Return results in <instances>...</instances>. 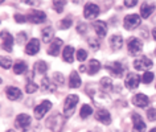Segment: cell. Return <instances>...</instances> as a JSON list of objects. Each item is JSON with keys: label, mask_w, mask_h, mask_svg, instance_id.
<instances>
[{"label": "cell", "mask_w": 156, "mask_h": 132, "mask_svg": "<svg viewBox=\"0 0 156 132\" xmlns=\"http://www.w3.org/2000/svg\"><path fill=\"white\" fill-rule=\"evenodd\" d=\"M127 49H128V53H130L131 56H138V54H140L142 50H143V44L139 38L132 37V38L128 40Z\"/></svg>", "instance_id": "cell-3"}, {"label": "cell", "mask_w": 156, "mask_h": 132, "mask_svg": "<svg viewBox=\"0 0 156 132\" xmlns=\"http://www.w3.org/2000/svg\"><path fill=\"white\" fill-rule=\"evenodd\" d=\"M41 90L45 91V92H53L56 90V86H54V83L48 78V77H44L41 81Z\"/></svg>", "instance_id": "cell-24"}, {"label": "cell", "mask_w": 156, "mask_h": 132, "mask_svg": "<svg viewBox=\"0 0 156 132\" xmlns=\"http://www.w3.org/2000/svg\"><path fill=\"white\" fill-rule=\"evenodd\" d=\"M62 40L61 38H54V40L49 44V48H48V54H50V56H53V57H56L60 54V49H61V46H62Z\"/></svg>", "instance_id": "cell-16"}, {"label": "cell", "mask_w": 156, "mask_h": 132, "mask_svg": "<svg viewBox=\"0 0 156 132\" xmlns=\"http://www.w3.org/2000/svg\"><path fill=\"white\" fill-rule=\"evenodd\" d=\"M53 79H54V83L56 85H60V86H62L65 82V79H64V75L61 74V73H54L53 74Z\"/></svg>", "instance_id": "cell-37"}, {"label": "cell", "mask_w": 156, "mask_h": 132, "mask_svg": "<svg viewBox=\"0 0 156 132\" xmlns=\"http://www.w3.org/2000/svg\"><path fill=\"white\" fill-rule=\"evenodd\" d=\"M7 132H15V130H8V131H7Z\"/></svg>", "instance_id": "cell-48"}, {"label": "cell", "mask_w": 156, "mask_h": 132, "mask_svg": "<svg viewBox=\"0 0 156 132\" xmlns=\"http://www.w3.org/2000/svg\"><path fill=\"white\" fill-rule=\"evenodd\" d=\"M62 124H64V119H62L61 115H54L52 118H49L48 122H46V126L54 131H61Z\"/></svg>", "instance_id": "cell-13"}, {"label": "cell", "mask_w": 156, "mask_h": 132, "mask_svg": "<svg viewBox=\"0 0 156 132\" xmlns=\"http://www.w3.org/2000/svg\"><path fill=\"white\" fill-rule=\"evenodd\" d=\"M37 89H38L37 85L34 83L32 79H29V81H28V83H27V86H25V91L28 92V94H32V92L37 91Z\"/></svg>", "instance_id": "cell-34"}, {"label": "cell", "mask_w": 156, "mask_h": 132, "mask_svg": "<svg viewBox=\"0 0 156 132\" xmlns=\"http://www.w3.org/2000/svg\"><path fill=\"white\" fill-rule=\"evenodd\" d=\"M140 25V16L136 13H131V15H127L123 20V26L126 28L127 30H132L135 28H138Z\"/></svg>", "instance_id": "cell-2"}, {"label": "cell", "mask_w": 156, "mask_h": 132, "mask_svg": "<svg viewBox=\"0 0 156 132\" xmlns=\"http://www.w3.org/2000/svg\"><path fill=\"white\" fill-rule=\"evenodd\" d=\"M50 107H52V103H50L49 100H42L37 107H34V118L37 120L42 119L46 115V112L50 110Z\"/></svg>", "instance_id": "cell-6"}, {"label": "cell", "mask_w": 156, "mask_h": 132, "mask_svg": "<svg viewBox=\"0 0 156 132\" xmlns=\"http://www.w3.org/2000/svg\"><path fill=\"white\" fill-rule=\"evenodd\" d=\"M90 98H93L94 103L98 104L101 107H106L107 104L111 103L110 98H108L106 94H103L102 91H93V95H90Z\"/></svg>", "instance_id": "cell-8"}, {"label": "cell", "mask_w": 156, "mask_h": 132, "mask_svg": "<svg viewBox=\"0 0 156 132\" xmlns=\"http://www.w3.org/2000/svg\"><path fill=\"white\" fill-rule=\"evenodd\" d=\"M86 29H87V26H86V24H85V23H81V24H78V26H77V32L81 33V34H85V33H86Z\"/></svg>", "instance_id": "cell-42"}, {"label": "cell", "mask_w": 156, "mask_h": 132, "mask_svg": "<svg viewBox=\"0 0 156 132\" xmlns=\"http://www.w3.org/2000/svg\"><path fill=\"white\" fill-rule=\"evenodd\" d=\"M152 36H154V38L156 40V28H154V29H152Z\"/></svg>", "instance_id": "cell-45"}, {"label": "cell", "mask_w": 156, "mask_h": 132, "mask_svg": "<svg viewBox=\"0 0 156 132\" xmlns=\"http://www.w3.org/2000/svg\"><path fill=\"white\" fill-rule=\"evenodd\" d=\"M13 71L15 74H23L27 71V64L24 61H16L13 64Z\"/></svg>", "instance_id": "cell-29"}, {"label": "cell", "mask_w": 156, "mask_h": 132, "mask_svg": "<svg viewBox=\"0 0 156 132\" xmlns=\"http://www.w3.org/2000/svg\"><path fill=\"white\" fill-rule=\"evenodd\" d=\"M38 50H40V41L37 38H32L25 46V53L29 56H34L36 53H38Z\"/></svg>", "instance_id": "cell-20"}, {"label": "cell", "mask_w": 156, "mask_h": 132, "mask_svg": "<svg viewBox=\"0 0 156 132\" xmlns=\"http://www.w3.org/2000/svg\"><path fill=\"white\" fill-rule=\"evenodd\" d=\"M99 12H101L99 7L97 4H94V3H87V4L85 5V8H83V16L86 19H89V20L95 19L99 15Z\"/></svg>", "instance_id": "cell-9"}, {"label": "cell", "mask_w": 156, "mask_h": 132, "mask_svg": "<svg viewBox=\"0 0 156 132\" xmlns=\"http://www.w3.org/2000/svg\"><path fill=\"white\" fill-rule=\"evenodd\" d=\"M34 70L38 74H45L46 70H48V65H46L45 61H37L36 64H34Z\"/></svg>", "instance_id": "cell-30"}, {"label": "cell", "mask_w": 156, "mask_h": 132, "mask_svg": "<svg viewBox=\"0 0 156 132\" xmlns=\"http://www.w3.org/2000/svg\"><path fill=\"white\" fill-rule=\"evenodd\" d=\"M41 33H42V41H44V42H49L50 40H54V38H53V36H54V30H53V28H52V26H45V28L44 29H42L41 30ZM49 44H50V42H49Z\"/></svg>", "instance_id": "cell-27"}, {"label": "cell", "mask_w": 156, "mask_h": 132, "mask_svg": "<svg viewBox=\"0 0 156 132\" xmlns=\"http://www.w3.org/2000/svg\"><path fill=\"white\" fill-rule=\"evenodd\" d=\"M95 119L102 124H110L111 123V115L106 108H99V110L95 112Z\"/></svg>", "instance_id": "cell-15"}, {"label": "cell", "mask_w": 156, "mask_h": 132, "mask_svg": "<svg viewBox=\"0 0 156 132\" xmlns=\"http://www.w3.org/2000/svg\"><path fill=\"white\" fill-rule=\"evenodd\" d=\"M99 69H101V62L98 60H91L90 62H89L87 71H89V74H90V75L97 74V73L99 71Z\"/></svg>", "instance_id": "cell-28"}, {"label": "cell", "mask_w": 156, "mask_h": 132, "mask_svg": "<svg viewBox=\"0 0 156 132\" xmlns=\"http://www.w3.org/2000/svg\"><path fill=\"white\" fill-rule=\"evenodd\" d=\"M101 90L105 91V92H108V91H111L112 89H114V85H112V79L111 78H108V77H105V78L101 79Z\"/></svg>", "instance_id": "cell-26"}, {"label": "cell", "mask_w": 156, "mask_h": 132, "mask_svg": "<svg viewBox=\"0 0 156 132\" xmlns=\"http://www.w3.org/2000/svg\"><path fill=\"white\" fill-rule=\"evenodd\" d=\"M132 103H134V106H136V107L144 108L150 103V98H148L146 94H136L132 96Z\"/></svg>", "instance_id": "cell-19"}, {"label": "cell", "mask_w": 156, "mask_h": 132, "mask_svg": "<svg viewBox=\"0 0 156 132\" xmlns=\"http://www.w3.org/2000/svg\"><path fill=\"white\" fill-rule=\"evenodd\" d=\"M73 25V21L70 17H66V19H62V20L58 23V28L60 29H68Z\"/></svg>", "instance_id": "cell-32"}, {"label": "cell", "mask_w": 156, "mask_h": 132, "mask_svg": "<svg viewBox=\"0 0 156 132\" xmlns=\"http://www.w3.org/2000/svg\"><path fill=\"white\" fill-rule=\"evenodd\" d=\"M78 100H80V98H78V95H76V94H70L66 96L65 104H64V115L66 118H70V116L74 114V110H76Z\"/></svg>", "instance_id": "cell-1"}, {"label": "cell", "mask_w": 156, "mask_h": 132, "mask_svg": "<svg viewBox=\"0 0 156 132\" xmlns=\"http://www.w3.org/2000/svg\"><path fill=\"white\" fill-rule=\"evenodd\" d=\"M81 83H82V81H81V77L78 75V73L77 71H72V73H70L69 86L72 89H78L81 86Z\"/></svg>", "instance_id": "cell-23"}, {"label": "cell", "mask_w": 156, "mask_h": 132, "mask_svg": "<svg viewBox=\"0 0 156 132\" xmlns=\"http://www.w3.org/2000/svg\"><path fill=\"white\" fill-rule=\"evenodd\" d=\"M106 69L108 70V73H110L111 75L118 77V78L123 77L124 66L120 64V62H118V61H115V62H108V64L106 65Z\"/></svg>", "instance_id": "cell-4"}, {"label": "cell", "mask_w": 156, "mask_h": 132, "mask_svg": "<svg viewBox=\"0 0 156 132\" xmlns=\"http://www.w3.org/2000/svg\"><path fill=\"white\" fill-rule=\"evenodd\" d=\"M80 70H81V71H85V70H86V68H85V65H81V66H80Z\"/></svg>", "instance_id": "cell-46"}, {"label": "cell", "mask_w": 156, "mask_h": 132, "mask_svg": "<svg viewBox=\"0 0 156 132\" xmlns=\"http://www.w3.org/2000/svg\"><path fill=\"white\" fill-rule=\"evenodd\" d=\"M142 81H143V83H151L152 81H154V73H151V71H146L143 74L142 77Z\"/></svg>", "instance_id": "cell-35"}, {"label": "cell", "mask_w": 156, "mask_h": 132, "mask_svg": "<svg viewBox=\"0 0 156 132\" xmlns=\"http://www.w3.org/2000/svg\"><path fill=\"white\" fill-rule=\"evenodd\" d=\"M62 58H64L65 62H69V64H72L74 61V48L73 46H65L64 52H62Z\"/></svg>", "instance_id": "cell-25"}, {"label": "cell", "mask_w": 156, "mask_h": 132, "mask_svg": "<svg viewBox=\"0 0 156 132\" xmlns=\"http://www.w3.org/2000/svg\"><path fill=\"white\" fill-rule=\"evenodd\" d=\"M65 5H66V2H53V8L56 9L57 12H62Z\"/></svg>", "instance_id": "cell-39"}, {"label": "cell", "mask_w": 156, "mask_h": 132, "mask_svg": "<svg viewBox=\"0 0 156 132\" xmlns=\"http://www.w3.org/2000/svg\"><path fill=\"white\" fill-rule=\"evenodd\" d=\"M27 20L29 23H33V24H40V23H44L46 20V15L42 11H30L27 15Z\"/></svg>", "instance_id": "cell-11"}, {"label": "cell", "mask_w": 156, "mask_h": 132, "mask_svg": "<svg viewBox=\"0 0 156 132\" xmlns=\"http://www.w3.org/2000/svg\"><path fill=\"white\" fill-rule=\"evenodd\" d=\"M155 8H156L155 3H152V2H144L143 4H142V7H140V16H142L143 19L150 17L151 13L155 11Z\"/></svg>", "instance_id": "cell-14"}, {"label": "cell", "mask_w": 156, "mask_h": 132, "mask_svg": "<svg viewBox=\"0 0 156 132\" xmlns=\"http://www.w3.org/2000/svg\"><path fill=\"white\" fill-rule=\"evenodd\" d=\"M139 83H140V77L138 74H135V73H130L126 77V79H124V86L127 89H130V90L136 89L139 86Z\"/></svg>", "instance_id": "cell-12"}, {"label": "cell", "mask_w": 156, "mask_h": 132, "mask_svg": "<svg viewBox=\"0 0 156 132\" xmlns=\"http://www.w3.org/2000/svg\"><path fill=\"white\" fill-rule=\"evenodd\" d=\"M87 58V52L85 49H78L77 50V60L80 62H83Z\"/></svg>", "instance_id": "cell-36"}, {"label": "cell", "mask_w": 156, "mask_h": 132, "mask_svg": "<svg viewBox=\"0 0 156 132\" xmlns=\"http://www.w3.org/2000/svg\"><path fill=\"white\" fill-rule=\"evenodd\" d=\"M150 132H156V127H155V128H152V130H151Z\"/></svg>", "instance_id": "cell-47"}, {"label": "cell", "mask_w": 156, "mask_h": 132, "mask_svg": "<svg viewBox=\"0 0 156 132\" xmlns=\"http://www.w3.org/2000/svg\"><path fill=\"white\" fill-rule=\"evenodd\" d=\"M93 28H94L95 30V33L98 34L99 37H105L106 36V33H107V24L105 21H94L93 23Z\"/></svg>", "instance_id": "cell-21"}, {"label": "cell", "mask_w": 156, "mask_h": 132, "mask_svg": "<svg viewBox=\"0 0 156 132\" xmlns=\"http://www.w3.org/2000/svg\"><path fill=\"white\" fill-rule=\"evenodd\" d=\"M12 66V60L9 57H2V68L3 69H9Z\"/></svg>", "instance_id": "cell-38"}, {"label": "cell", "mask_w": 156, "mask_h": 132, "mask_svg": "<svg viewBox=\"0 0 156 132\" xmlns=\"http://www.w3.org/2000/svg\"><path fill=\"white\" fill-rule=\"evenodd\" d=\"M152 65H154L152 64V60H150V58L146 56H142L134 61V68L140 71H144V70H147V69L152 68Z\"/></svg>", "instance_id": "cell-7"}, {"label": "cell", "mask_w": 156, "mask_h": 132, "mask_svg": "<svg viewBox=\"0 0 156 132\" xmlns=\"http://www.w3.org/2000/svg\"><path fill=\"white\" fill-rule=\"evenodd\" d=\"M147 118L150 119L151 122L156 120V108H150V110L147 111Z\"/></svg>", "instance_id": "cell-40"}, {"label": "cell", "mask_w": 156, "mask_h": 132, "mask_svg": "<svg viewBox=\"0 0 156 132\" xmlns=\"http://www.w3.org/2000/svg\"><path fill=\"white\" fill-rule=\"evenodd\" d=\"M15 126H16V128H19V130L23 131V132L28 131V128L30 126V116L27 115V114L17 115L16 120H15Z\"/></svg>", "instance_id": "cell-5"}, {"label": "cell", "mask_w": 156, "mask_h": 132, "mask_svg": "<svg viewBox=\"0 0 156 132\" xmlns=\"http://www.w3.org/2000/svg\"><path fill=\"white\" fill-rule=\"evenodd\" d=\"M138 4V2H135V0H127V2H124V5L128 7V8H131V7H135Z\"/></svg>", "instance_id": "cell-43"}, {"label": "cell", "mask_w": 156, "mask_h": 132, "mask_svg": "<svg viewBox=\"0 0 156 132\" xmlns=\"http://www.w3.org/2000/svg\"><path fill=\"white\" fill-rule=\"evenodd\" d=\"M15 20H16L19 24H24V23L27 21V16H24V15H20V13H16V15H15Z\"/></svg>", "instance_id": "cell-41"}, {"label": "cell", "mask_w": 156, "mask_h": 132, "mask_svg": "<svg viewBox=\"0 0 156 132\" xmlns=\"http://www.w3.org/2000/svg\"><path fill=\"white\" fill-rule=\"evenodd\" d=\"M155 54H156V49H155Z\"/></svg>", "instance_id": "cell-49"}, {"label": "cell", "mask_w": 156, "mask_h": 132, "mask_svg": "<svg viewBox=\"0 0 156 132\" xmlns=\"http://www.w3.org/2000/svg\"><path fill=\"white\" fill-rule=\"evenodd\" d=\"M2 42H3V49L7 52H12L13 49V37L8 32H2Z\"/></svg>", "instance_id": "cell-17"}, {"label": "cell", "mask_w": 156, "mask_h": 132, "mask_svg": "<svg viewBox=\"0 0 156 132\" xmlns=\"http://www.w3.org/2000/svg\"><path fill=\"white\" fill-rule=\"evenodd\" d=\"M93 114V107L89 106V104H83L82 107H81V112H80V116L82 119H86L87 116H90Z\"/></svg>", "instance_id": "cell-31"}, {"label": "cell", "mask_w": 156, "mask_h": 132, "mask_svg": "<svg viewBox=\"0 0 156 132\" xmlns=\"http://www.w3.org/2000/svg\"><path fill=\"white\" fill-rule=\"evenodd\" d=\"M87 44L91 48V50H98L99 46H101L99 40H98V38H95V37H89L87 38Z\"/></svg>", "instance_id": "cell-33"}, {"label": "cell", "mask_w": 156, "mask_h": 132, "mask_svg": "<svg viewBox=\"0 0 156 132\" xmlns=\"http://www.w3.org/2000/svg\"><path fill=\"white\" fill-rule=\"evenodd\" d=\"M123 46V37L120 34H112L110 37V48L112 50H119Z\"/></svg>", "instance_id": "cell-22"}, {"label": "cell", "mask_w": 156, "mask_h": 132, "mask_svg": "<svg viewBox=\"0 0 156 132\" xmlns=\"http://www.w3.org/2000/svg\"><path fill=\"white\" fill-rule=\"evenodd\" d=\"M132 118V132H144L146 131V123H144V120L142 119V116L139 114H134L131 115Z\"/></svg>", "instance_id": "cell-10"}, {"label": "cell", "mask_w": 156, "mask_h": 132, "mask_svg": "<svg viewBox=\"0 0 156 132\" xmlns=\"http://www.w3.org/2000/svg\"><path fill=\"white\" fill-rule=\"evenodd\" d=\"M5 95L9 100H19V99H21L23 92L20 89H17L15 86H8L5 89Z\"/></svg>", "instance_id": "cell-18"}, {"label": "cell", "mask_w": 156, "mask_h": 132, "mask_svg": "<svg viewBox=\"0 0 156 132\" xmlns=\"http://www.w3.org/2000/svg\"><path fill=\"white\" fill-rule=\"evenodd\" d=\"M25 40V33L24 32H20V38H19V42L20 44H23V41Z\"/></svg>", "instance_id": "cell-44"}]
</instances>
